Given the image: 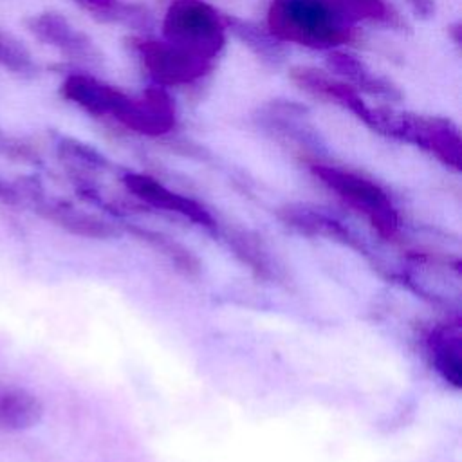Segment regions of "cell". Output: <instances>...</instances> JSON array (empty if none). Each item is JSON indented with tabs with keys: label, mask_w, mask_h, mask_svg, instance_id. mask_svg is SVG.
<instances>
[{
	"label": "cell",
	"mask_w": 462,
	"mask_h": 462,
	"mask_svg": "<svg viewBox=\"0 0 462 462\" xmlns=\"http://www.w3.org/2000/svg\"><path fill=\"white\" fill-rule=\"evenodd\" d=\"M65 97L94 116H108L126 128L146 135H162L175 128L177 114L162 88H148L141 97H130L116 87L94 78L74 74L63 83Z\"/></svg>",
	"instance_id": "cell-1"
},
{
	"label": "cell",
	"mask_w": 462,
	"mask_h": 462,
	"mask_svg": "<svg viewBox=\"0 0 462 462\" xmlns=\"http://www.w3.org/2000/svg\"><path fill=\"white\" fill-rule=\"evenodd\" d=\"M269 32L278 42L332 49L356 38L354 18L339 0H271Z\"/></svg>",
	"instance_id": "cell-2"
},
{
	"label": "cell",
	"mask_w": 462,
	"mask_h": 462,
	"mask_svg": "<svg viewBox=\"0 0 462 462\" xmlns=\"http://www.w3.org/2000/svg\"><path fill=\"white\" fill-rule=\"evenodd\" d=\"M164 40L215 60L226 43V20L202 0H175L162 22Z\"/></svg>",
	"instance_id": "cell-3"
},
{
	"label": "cell",
	"mask_w": 462,
	"mask_h": 462,
	"mask_svg": "<svg viewBox=\"0 0 462 462\" xmlns=\"http://www.w3.org/2000/svg\"><path fill=\"white\" fill-rule=\"evenodd\" d=\"M312 173L336 191L343 200L368 217L372 226L383 235L392 236L399 227V217L386 193L372 180L327 164H312Z\"/></svg>",
	"instance_id": "cell-4"
},
{
	"label": "cell",
	"mask_w": 462,
	"mask_h": 462,
	"mask_svg": "<svg viewBox=\"0 0 462 462\" xmlns=\"http://www.w3.org/2000/svg\"><path fill=\"white\" fill-rule=\"evenodd\" d=\"M379 130L397 139L415 143L435 153L448 166L460 170V135L458 130L442 117H419L410 114H393L386 108L381 110Z\"/></svg>",
	"instance_id": "cell-5"
},
{
	"label": "cell",
	"mask_w": 462,
	"mask_h": 462,
	"mask_svg": "<svg viewBox=\"0 0 462 462\" xmlns=\"http://www.w3.org/2000/svg\"><path fill=\"white\" fill-rule=\"evenodd\" d=\"M144 69L159 85H188L208 74L213 60L199 56L170 42L157 40H134Z\"/></svg>",
	"instance_id": "cell-6"
},
{
	"label": "cell",
	"mask_w": 462,
	"mask_h": 462,
	"mask_svg": "<svg viewBox=\"0 0 462 462\" xmlns=\"http://www.w3.org/2000/svg\"><path fill=\"white\" fill-rule=\"evenodd\" d=\"M292 79L305 88L307 92L319 96V97H327L332 99L334 103L345 106L348 112L356 114L363 123H366L368 126H372L375 130V123H377V108L368 106L361 96L357 94V90L346 83L336 81L332 78H328L327 74L314 70V69H307V67H298L292 69L291 72Z\"/></svg>",
	"instance_id": "cell-7"
},
{
	"label": "cell",
	"mask_w": 462,
	"mask_h": 462,
	"mask_svg": "<svg viewBox=\"0 0 462 462\" xmlns=\"http://www.w3.org/2000/svg\"><path fill=\"white\" fill-rule=\"evenodd\" d=\"M123 180H125L126 188L135 197L143 199L144 202H148L152 206L180 213L182 217H186V218H189V220H193L200 226H211L213 224L209 213L200 204L168 189L166 186H162L161 182H157L155 179H152L148 175L128 173Z\"/></svg>",
	"instance_id": "cell-8"
},
{
	"label": "cell",
	"mask_w": 462,
	"mask_h": 462,
	"mask_svg": "<svg viewBox=\"0 0 462 462\" xmlns=\"http://www.w3.org/2000/svg\"><path fill=\"white\" fill-rule=\"evenodd\" d=\"M42 404L25 390L0 388V430H23L40 420Z\"/></svg>",
	"instance_id": "cell-9"
},
{
	"label": "cell",
	"mask_w": 462,
	"mask_h": 462,
	"mask_svg": "<svg viewBox=\"0 0 462 462\" xmlns=\"http://www.w3.org/2000/svg\"><path fill=\"white\" fill-rule=\"evenodd\" d=\"M328 63L334 70H337L346 79H350L357 88H363L365 92H368L372 96H379V97H386V99L401 97V92L392 83H388L386 79L370 72L357 58H354L350 54L332 52Z\"/></svg>",
	"instance_id": "cell-10"
},
{
	"label": "cell",
	"mask_w": 462,
	"mask_h": 462,
	"mask_svg": "<svg viewBox=\"0 0 462 462\" xmlns=\"http://www.w3.org/2000/svg\"><path fill=\"white\" fill-rule=\"evenodd\" d=\"M45 40L52 42L54 45H60L65 52L72 56L90 58L94 54V49L90 42L78 31L67 25V22L60 16H43L36 22V29Z\"/></svg>",
	"instance_id": "cell-11"
},
{
	"label": "cell",
	"mask_w": 462,
	"mask_h": 462,
	"mask_svg": "<svg viewBox=\"0 0 462 462\" xmlns=\"http://www.w3.org/2000/svg\"><path fill=\"white\" fill-rule=\"evenodd\" d=\"M431 352L435 356V363L442 375L453 383L455 386L460 384V337L449 332L435 334L431 337Z\"/></svg>",
	"instance_id": "cell-12"
},
{
	"label": "cell",
	"mask_w": 462,
	"mask_h": 462,
	"mask_svg": "<svg viewBox=\"0 0 462 462\" xmlns=\"http://www.w3.org/2000/svg\"><path fill=\"white\" fill-rule=\"evenodd\" d=\"M352 18H368L379 23L401 27V18L384 0H339Z\"/></svg>",
	"instance_id": "cell-13"
},
{
	"label": "cell",
	"mask_w": 462,
	"mask_h": 462,
	"mask_svg": "<svg viewBox=\"0 0 462 462\" xmlns=\"http://www.w3.org/2000/svg\"><path fill=\"white\" fill-rule=\"evenodd\" d=\"M51 211H52V217L60 224L67 226L74 233H81V235H88V236H106V235L112 233L110 227L105 222H101V220H97V218H94L90 215L74 211L70 208L65 209V208L58 206V208H52Z\"/></svg>",
	"instance_id": "cell-14"
},
{
	"label": "cell",
	"mask_w": 462,
	"mask_h": 462,
	"mask_svg": "<svg viewBox=\"0 0 462 462\" xmlns=\"http://www.w3.org/2000/svg\"><path fill=\"white\" fill-rule=\"evenodd\" d=\"M410 2V5L413 7V11L417 13V14H420V16H424V18H428V16H431V13H433V0H408Z\"/></svg>",
	"instance_id": "cell-15"
},
{
	"label": "cell",
	"mask_w": 462,
	"mask_h": 462,
	"mask_svg": "<svg viewBox=\"0 0 462 462\" xmlns=\"http://www.w3.org/2000/svg\"><path fill=\"white\" fill-rule=\"evenodd\" d=\"M92 5H96L99 11H103V9H106L110 4H112V0H88Z\"/></svg>",
	"instance_id": "cell-16"
}]
</instances>
